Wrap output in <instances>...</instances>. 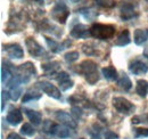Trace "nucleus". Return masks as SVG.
Instances as JSON below:
<instances>
[{"instance_id": "f257e3e1", "label": "nucleus", "mask_w": 148, "mask_h": 139, "mask_svg": "<svg viewBox=\"0 0 148 139\" xmlns=\"http://www.w3.org/2000/svg\"><path fill=\"white\" fill-rule=\"evenodd\" d=\"M79 72L83 74V76L86 78L88 83L91 85V86L97 83L98 80H99L97 64L92 61H90V59H86L79 65Z\"/></svg>"}, {"instance_id": "f03ea898", "label": "nucleus", "mask_w": 148, "mask_h": 139, "mask_svg": "<svg viewBox=\"0 0 148 139\" xmlns=\"http://www.w3.org/2000/svg\"><path fill=\"white\" fill-rule=\"evenodd\" d=\"M115 26L112 24H101V23H95L90 28L91 36L99 39V40H108L115 35Z\"/></svg>"}, {"instance_id": "7ed1b4c3", "label": "nucleus", "mask_w": 148, "mask_h": 139, "mask_svg": "<svg viewBox=\"0 0 148 139\" xmlns=\"http://www.w3.org/2000/svg\"><path fill=\"white\" fill-rule=\"evenodd\" d=\"M69 16H70V9L67 5L64 2V0H57L51 9V17L56 22L64 24L67 21Z\"/></svg>"}, {"instance_id": "20e7f679", "label": "nucleus", "mask_w": 148, "mask_h": 139, "mask_svg": "<svg viewBox=\"0 0 148 139\" xmlns=\"http://www.w3.org/2000/svg\"><path fill=\"white\" fill-rule=\"evenodd\" d=\"M25 45H26V48H27V50H29L31 56H33V57H36V58H40V57H42V56L47 57L46 50L39 45V42H38L34 38L29 36V38L25 40Z\"/></svg>"}, {"instance_id": "39448f33", "label": "nucleus", "mask_w": 148, "mask_h": 139, "mask_svg": "<svg viewBox=\"0 0 148 139\" xmlns=\"http://www.w3.org/2000/svg\"><path fill=\"white\" fill-rule=\"evenodd\" d=\"M113 106L115 109L122 114H130L134 111V105L124 97H114L113 98Z\"/></svg>"}, {"instance_id": "423d86ee", "label": "nucleus", "mask_w": 148, "mask_h": 139, "mask_svg": "<svg viewBox=\"0 0 148 139\" xmlns=\"http://www.w3.org/2000/svg\"><path fill=\"white\" fill-rule=\"evenodd\" d=\"M37 87L39 88V89H41L45 94H47V95H48L49 97H51V98L59 99V98L62 97L60 90L57 87H55L53 83L48 82V81H38Z\"/></svg>"}, {"instance_id": "0eeeda50", "label": "nucleus", "mask_w": 148, "mask_h": 139, "mask_svg": "<svg viewBox=\"0 0 148 139\" xmlns=\"http://www.w3.org/2000/svg\"><path fill=\"white\" fill-rule=\"evenodd\" d=\"M2 47H3V50L7 52V55L10 58L21 59L24 56V52L18 43H7V45H3Z\"/></svg>"}, {"instance_id": "6e6552de", "label": "nucleus", "mask_w": 148, "mask_h": 139, "mask_svg": "<svg viewBox=\"0 0 148 139\" xmlns=\"http://www.w3.org/2000/svg\"><path fill=\"white\" fill-rule=\"evenodd\" d=\"M120 16L122 18V21H129V19L136 17L137 13L134 9V5L131 2H128V1L123 2V5L121 6V9H120Z\"/></svg>"}, {"instance_id": "1a4fd4ad", "label": "nucleus", "mask_w": 148, "mask_h": 139, "mask_svg": "<svg viewBox=\"0 0 148 139\" xmlns=\"http://www.w3.org/2000/svg\"><path fill=\"white\" fill-rule=\"evenodd\" d=\"M70 34L74 39H88L89 36H91L90 29H88L83 24H76L73 29L71 30Z\"/></svg>"}, {"instance_id": "9d476101", "label": "nucleus", "mask_w": 148, "mask_h": 139, "mask_svg": "<svg viewBox=\"0 0 148 139\" xmlns=\"http://www.w3.org/2000/svg\"><path fill=\"white\" fill-rule=\"evenodd\" d=\"M129 71L134 75H141V74H145L148 72V65L146 63H144L143 61L137 59V61H133L132 63H130Z\"/></svg>"}, {"instance_id": "9b49d317", "label": "nucleus", "mask_w": 148, "mask_h": 139, "mask_svg": "<svg viewBox=\"0 0 148 139\" xmlns=\"http://www.w3.org/2000/svg\"><path fill=\"white\" fill-rule=\"evenodd\" d=\"M56 119L69 128H72V129L76 128V122L74 121V119H72V116H70V114L64 111H58L56 113Z\"/></svg>"}, {"instance_id": "f8f14e48", "label": "nucleus", "mask_w": 148, "mask_h": 139, "mask_svg": "<svg viewBox=\"0 0 148 139\" xmlns=\"http://www.w3.org/2000/svg\"><path fill=\"white\" fill-rule=\"evenodd\" d=\"M23 120V115L22 112L17 108H13L9 111V113L7 114V122L12 125H17Z\"/></svg>"}, {"instance_id": "ddd939ff", "label": "nucleus", "mask_w": 148, "mask_h": 139, "mask_svg": "<svg viewBox=\"0 0 148 139\" xmlns=\"http://www.w3.org/2000/svg\"><path fill=\"white\" fill-rule=\"evenodd\" d=\"M41 69L45 71V73L48 76H55L56 74L59 72V63L58 62H49L45 63L41 65Z\"/></svg>"}, {"instance_id": "4468645a", "label": "nucleus", "mask_w": 148, "mask_h": 139, "mask_svg": "<svg viewBox=\"0 0 148 139\" xmlns=\"http://www.w3.org/2000/svg\"><path fill=\"white\" fill-rule=\"evenodd\" d=\"M45 40H46V42H47V45H48V47L50 48V50L53 52H56V54H58V52H60L63 49H65L66 48V46L70 43L71 45V42H69V41H66V42H64L63 45H60V43H58L57 41L55 40H53V39H50V38H48V36H46L45 38Z\"/></svg>"}, {"instance_id": "2eb2a0df", "label": "nucleus", "mask_w": 148, "mask_h": 139, "mask_svg": "<svg viewBox=\"0 0 148 139\" xmlns=\"http://www.w3.org/2000/svg\"><path fill=\"white\" fill-rule=\"evenodd\" d=\"M148 39V30H143V29H137L133 34V41L136 45L141 46L144 45Z\"/></svg>"}, {"instance_id": "dca6fc26", "label": "nucleus", "mask_w": 148, "mask_h": 139, "mask_svg": "<svg viewBox=\"0 0 148 139\" xmlns=\"http://www.w3.org/2000/svg\"><path fill=\"white\" fill-rule=\"evenodd\" d=\"M131 42V38H130V32L129 30H123L115 41V45L119 46V47H124L127 45H129Z\"/></svg>"}, {"instance_id": "f3484780", "label": "nucleus", "mask_w": 148, "mask_h": 139, "mask_svg": "<svg viewBox=\"0 0 148 139\" xmlns=\"http://www.w3.org/2000/svg\"><path fill=\"white\" fill-rule=\"evenodd\" d=\"M136 92L140 97L145 98L148 95V81H146V80H138L137 81V86H136Z\"/></svg>"}, {"instance_id": "a211bd4d", "label": "nucleus", "mask_w": 148, "mask_h": 139, "mask_svg": "<svg viewBox=\"0 0 148 139\" xmlns=\"http://www.w3.org/2000/svg\"><path fill=\"white\" fill-rule=\"evenodd\" d=\"M24 112H25L27 119L32 122L34 125H39V124L41 123V119H42V118H41V114H40L39 112L33 111V109H27V108H25Z\"/></svg>"}, {"instance_id": "6ab92c4d", "label": "nucleus", "mask_w": 148, "mask_h": 139, "mask_svg": "<svg viewBox=\"0 0 148 139\" xmlns=\"http://www.w3.org/2000/svg\"><path fill=\"white\" fill-rule=\"evenodd\" d=\"M101 72H103V75L105 76V79L108 81H114L117 79V71L114 66H106L101 70Z\"/></svg>"}, {"instance_id": "aec40b11", "label": "nucleus", "mask_w": 148, "mask_h": 139, "mask_svg": "<svg viewBox=\"0 0 148 139\" xmlns=\"http://www.w3.org/2000/svg\"><path fill=\"white\" fill-rule=\"evenodd\" d=\"M117 86L121 88V89H123L124 91H128V90H130L131 87H132V82H131L130 78L127 74H123V75L117 80Z\"/></svg>"}, {"instance_id": "412c9836", "label": "nucleus", "mask_w": 148, "mask_h": 139, "mask_svg": "<svg viewBox=\"0 0 148 139\" xmlns=\"http://www.w3.org/2000/svg\"><path fill=\"white\" fill-rule=\"evenodd\" d=\"M82 16L84 18H87V19H90V21H92L95 19V17L97 16V13L91 9V8H81L80 10H77Z\"/></svg>"}, {"instance_id": "4be33fe9", "label": "nucleus", "mask_w": 148, "mask_h": 139, "mask_svg": "<svg viewBox=\"0 0 148 139\" xmlns=\"http://www.w3.org/2000/svg\"><path fill=\"white\" fill-rule=\"evenodd\" d=\"M57 125L54 122L51 121H46L45 124H43V130L47 132V133H50V135H55L56 129H57Z\"/></svg>"}, {"instance_id": "5701e85b", "label": "nucleus", "mask_w": 148, "mask_h": 139, "mask_svg": "<svg viewBox=\"0 0 148 139\" xmlns=\"http://www.w3.org/2000/svg\"><path fill=\"white\" fill-rule=\"evenodd\" d=\"M21 132H22L23 135H25V136H33L34 132H36V130H34V128H33L31 124H29V123H24V124L22 125Z\"/></svg>"}, {"instance_id": "b1692460", "label": "nucleus", "mask_w": 148, "mask_h": 139, "mask_svg": "<svg viewBox=\"0 0 148 139\" xmlns=\"http://www.w3.org/2000/svg\"><path fill=\"white\" fill-rule=\"evenodd\" d=\"M55 135L57 137H59V138H67V137H70V131H69V129H66L64 127L57 125Z\"/></svg>"}, {"instance_id": "393cba45", "label": "nucleus", "mask_w": 148, "mask_h": 139, "mask_svg": "<svg viewBox=\"0 0 148 139\" xmlns=\"http://www.w3.org/2000/svg\"><path fill=\"white\" fill-rule=\"evenodd\" d=\"M41 95L40 94H36V92H26L24 94L23 96V103H27V102H31V100H37V99H40Z\"/></svg>"}, {"instance_id": "a878e982", "label": "nucleus", "mask_w": 148, "mask_h": 139, "mask_svg": "<svg viewBox=\"0 0 148 139\" xmlns=\"http://www.w3.org/2000/svg\"><path fill=\"white\" fill-rule=\"evenodd\" d=\"M12 78V73H10V71L9 69L7 67V66H2V69H1V81H2V83H6V82H9V79Z\"/></svg>"}, {"instance_id": "bb28decb", "label": "nucleus", "mask_w": 148, "mask_h": 139, "mask_svg": "<svg viewBox=\"0 0 148 139\" xmlns=\"http://www.w3.org/2000/svg\"><path fill=\"white\" fill-rule=\"evenodd\" d=\"M64 59H65L67 63H73V62L79 59V52H66V54L64 55Z\"/></svg>"}, {"instance_id": "cd10ccee", "label": "nucleus", "mask_w": 148, "mask_h": 139, "mask_svg": "<svg viewBox=\"0 0 148 139\" xmlns=\"http://www.w3.org/2000/svg\"><path fill=\"white\" fill-rule=\"evenodd\" d=\"M96 3L104 8H112L115 6V0H96Z\"/></svg>"}, {"instance_id": "c85d7f7f", "label": "nucleus", "mask_w": 148, "mask_h": 139, "mask_svg": "<svg viewBox=\"0 0 148 139\" xmlns=\"http://www.w3.org/2000/svg\"><path fill=\"white\" fill-rule=\"evenodd\" d=\"M132 123H134V124H138V123H148V114L134 116L132 119Z\"/></svg>"}, {"instance_id": "c756f323", "label": "nucleus", "mask_w": 148, "mask_h": 139, "mask_svg": "<svg viewBox=\"0 0 148 139\" xmlns=\"http://www.w3.org/2000/svg\"><path fill=\"white\" fill-rule=\"evenodd\" d=\"M136 131V137L140 138V137H148V128H138L134 130Z\"/></svg>"}, {"instance_id": "7c9ffc66", "label": "nucleus", "mask_w": 148, "mask_h": 139, "mask_svg": "<svg viewBox=\"0 0 148 139\" xmlns=\"http://www.w3.org/2000/svg\"><path fill=\"white\" fill-rule=\"evenodd\" d=\"M19 96H21V89H19V88H14V89H12V91H10V94H9V97H10L13 100H17L19 98Z\"/></svg>"}, {"instance_id": "2f4dec72", "label": "nucleus", "mask_w": 148, "mask_h": 139, "mask_svg": "<svg viewBox=\"0 0 148 139\" xmlns=\"http://www.w3.org/2000/svg\"><path fill=\"white\" fill-rule=\"evenodd\" d=\"M73 81L70 79V80H67V81H65V82H63V83H60L59 85V87H60V89L63 90V91H65V90H67V89H70V88L73 87Z\"/></svg>"}, {"instance_id": "473e14b6", "label": "nucleus", "mask_w": 148, "mask_h": 139, "mask_svg": "<svg viewBox=\"0 0 148 139\" xmlns=\"http://www.w3.org/2000/svg\"><path fill=\"white\" fill-rule=\"evenodd\" d=\"M82 49H83L84 54H86V55H88V56H91V55H93V54H95V52H93V48H91L89 45H84V46L82 47Z\"/></svg>"}, {"instance_id": "72a5a7b5", "label": "nucleus", "mask_w": 148, "mask_h": 139, "mask_svg": "<svg viewBox=\"0 0 148 139\" xmlns=\"http://www.w3.org/2000/svg\"><path fill=\"white\" fill-rule=\"evenodd\" d=\"M104 137H105V139H119V136L113 131H106Z\"/></svg>"}, {"instance_id": "f704fd0d", "label": "nucleus", "mask_w": 148, "mask_h": 139, "mask_svg": "<svg viewBox=\"0 0 148 139\" xmlns=\"http://www.w3.org/2000/svg\"><path fill=\"white\" fill-rule=\"evenodd\" d=\"M72 113H73V115L76 116V119H77V118H81V115H82V111H81V108L75 107V106L72 107Z\"/></svg>"}, {"instance_id": "c9c22d12", "label": "nucleus", "mask_w": 148, "mask_h": 139, "mask_svg": "<svg viewBox=\"0 0 148 139\" xmlns=\"http://www.w3.org/2000/svg\"><path fill=\"white\" fill-rule=\"evenodd\" d=\"M7 139H23V138L19 136L18 133H16V132H10L7 136Z\"/></svg>"}, {"instance_id": "e433bc0d", "label": "nucleus", "mask_w": 148, "mask_h": 139, "mask_svg": "<svg viewBox=\"0 0 148 139\" xmlns=\"http://www.w3.org/2000/svg\"><path fill=\"white\" fill-rule=\"evenodd\" d=\"M71 2H73V3H76V2H79V1H81V0H70Z\"/></svg>"}, {"instance_id": "4c0bfd02", "label": "nucleus", "mask_w": 148, "mask_h": 139, "mask_svg": "<svg viewBox=\"0 0 148 139\" xmlns=\"http://www.w3.org/2000/svg\"><path fill=\"white\" fill-rule=\"evenodd\" d=\"M80 139H84V138H80Z\"/></svg>"}, {"instance_id": "58836bf2", "label": "nucleus", "mask_w": 148, "mask_h": 139, "mask_svg": "<svg viewBox=\"0 0 148 139\" xmlns=\"http://www.w3.org/2000/svg\"><path fill=\"white\" fill-rule=\"evenodd\" d=\"M146 1H147V2H148V0H146Z\"/></svg>"}]
</instances>
